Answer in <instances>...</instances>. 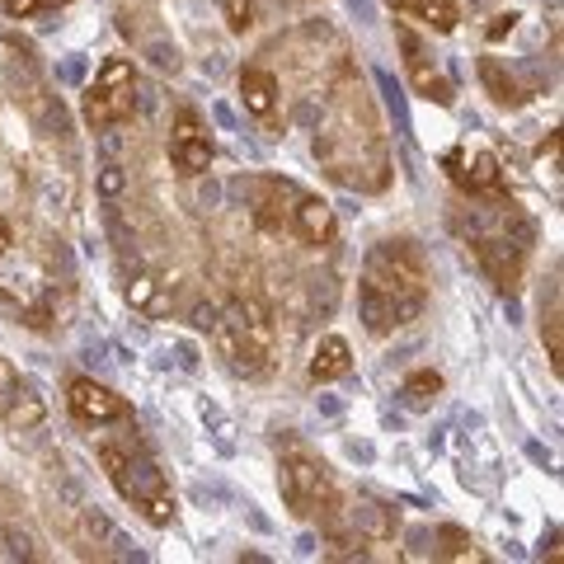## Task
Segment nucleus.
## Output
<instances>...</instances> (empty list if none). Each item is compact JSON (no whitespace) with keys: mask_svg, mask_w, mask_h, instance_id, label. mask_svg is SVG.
<instances>
[{"mask_svg":"<svg viewBox=\"0 0 564 564\" xmlns=\"http://www.w3.org/2000/svg\"><path fill=\"white\" fill-rule=\"evenodd\" d=\"M429 302V273H423V254L410 240H386L367 254V269L358 282V311L362 325L372 334H391L410 325Z\"/></svg>","mask_w":564,"mask_h":564,"instance_id":"nucleus-1","label":"nucleus"},{"mask_svg":"<svg viewBox=\"0 0 564 564\" xmlns=\"http://www.w3.org/2000/svg\"><path fill=\"white\" fill-rule=\"evenodd\" d=\"M99 462L109 470L113 489L128 499L132 508H141V518L155 522V527H170L174 522V494H170V480L161 462L147 452V443L132 433L122 437H104L99 443Z\"/></svg>","mask_w":564,"mask_h":564,"instance_id":"nucleus-2","label":"nucleus"},{"mask_svg":"<svg viewBox=\"0 0 564 564\" xmlns=\"http://www.w3.org/2000/svg\"><path fill=\"white\" fill-rule=\"evenodd\" d=\"M221 358L245 377H269L273 372V315L254 296H236L221 315H212Z\"/></svg>","mask_w":564,"mask_h":564,"instance_id":"nucleus-3","label":"nucleus"},{"mask_svg":"<svg viewBox=\"0 0 564 564\" xmlns=\"http://www.w3.org/2000/svg\"><path fill=\"white\" fill-rule=\"evenodd\" d=\"M282 499L296 518H315V522H334L339 518V485H334L329 466L321 456H311L306 447H288L282 452V470H278Z\"/></svg>","mask_w":564,"mask_h":564,"instance_id":"nucleus-4","label":"nucleus"},{"mask_svg":"<svg viewBox=\"0 0 564 564\" xmlns=\"http://www.w3.org/2000/svg\"><path fill=\"white\" fill-rule=\"evenodd\" d=\"M132 104H137V70H132V62L109 57L99 66L95 85L85 90V122H90V128H118L122 118H132Z\"/></svg>","mask_w":564,"mask_h":564,"instance_id":"nucleus-5","label":"nucleus"},{"mask_svg":"<svg viewBox=\"0 0 564 564\" xmlns=\"http://www.w3.org/2000/svg\"><path fill=\"white\" fill-rule=\"evenodd\" d=\"M447 174L452 184L466 193V198H503V170H499V155L485 151V147H456L447 155Z\"/></svg>","mask_w":564,"mask_h":564,"instance_id":"nucleus-6","label":"nucleus"},{"mask_svg":"<svg viewBox=\"0 0 564 564\" xmlns=\"http://www.w3.org/2000/svg\"><path fill=\"white\" fill-rule=\"evenodd\" d=\"M66 410L76 414L80 423H90V429H104V423H122V419H132V404L113 395L109 386H99L90 377H76L66 386Z\"/></svg>","mask_w":564,"mask_h":564,"instance_id":"nucleus-7","label":"nucleus"},{"mask_svg":"<svg viewBox=\"0 0 564 564\" xmlns=\"http://www.w3.org/2000/svg\"><path fill=\"white\" fill-rule=\"evenodd\" d=\"M212 155H217V147H212V137L198 122V113L180 109V113H174V132H170V161H174V170L203 174L212 165Z\"/></svg>","mask_w":564,"mask_h":564,"instance_id":"nucleus-8","label":"nucleus"},{"mask_svg":"<svg viewBox=\"0 0 564 564\" xmlns=\"http://www.w3.org/2000/svg\"><path fill=\"white\" fill-rule=\"evenodd\" d=\"M292 236L315 245V250L334 245V236H339V221H334L329 203L315 198V193H296V203H292Z\"/></svg>","mask_w":564,"mask_h":564,"instance_id":"nucleus-9","label":"nucleus"},{"mask_svg":"<svg viewBox=\"0 0 564 564\" xmlns=\"http://www.w3.org/2000/svg\"><path fill=\"white\" fill-rule=\"evenodd\" d=\"M391 6H395V14H404V20H414L433 33H452L462 24V6H456V0H391Z\"/></svg>","mask_w":564,"mask_h":564,"instance_id":"nucleus-10","label":"nucleus"},{"mask_svg":"<svg viewBox=\"0 0 564 564\" xmlns=\"http://www.w3.org/2000/svg\"><path fill=\"white\" fill-rule=\"evenodd\" d=\"M352 372V348H348V339H339V334H325L321 344H315V352H311V381H339V377H348Z\"/></svg>","mask_w":564,"mask_h":564,"instance_id":"nucleus-11","label":"nucleus"},{"mask_svg":"<svg viewBox=\"0 0 564 564\" xmlns=\"http://www.w3.org/2000/svg\"><path fill=\"white\" fill-rule=\"evenodd\" d=\"M240 99H245V113L254 118H273L278 113V80L269 76V70H240Z\"/></svg>","mask_w":564,"mask_h":564,"instance_id":"nucleus-12","label":"nucleus"},{"mask_svg":"<svg viewBox=\"0 0 564 564\" xmlns=\"http://www.w3.org/2000/svg\"><path fill=\"white\" fill-rule=\"evenodd\" d=\"M400 47H404V62H410V76H414V85H419V95H429V99H437V104H452L456 95H452V80H443L437 70H429L423 66V57H419V39L410 29L400 33Z\"/></svg>","mask_w":564,"mask_h":564,"instance_id":"nucleus-13","label":"nucleus"},{"mask_svg":"<svg viewBox=\"0 0 564 564\" xmlns=\"http://www.w3.org/2000/svg\"><path fill=\"white\" fill-rule=\"evenodd\" d=\"M400 395H404V404H410V410H433V400L443 395V377L433 372V367H419V372H410L404 377V386H400Z\"/></svg>","mask_w":564,"mask_h":564,"instance_id":"nucleus-14","label":"nucleus"},{"mask_svg":"<svg viewBox=\"0 0 564 564\" xmlns=\"http://www.w3.org/2000/svg\"><path fill=\"white\" fill-rule=\"evenodd\" d=\"M352 527H358V536H372V541L395 536V518H391V508H381V503H372V499H362L358 508H352Z\"/></svg>","mask_w":564,"mask_h":564,"instance_id":"nucleus-15","label":"nucleus"},{"mask_svg":"<svg viewBox=\"0 0 564 564\" xmlns=\"http://www.w3.org/2000/svg\"><path fill=\"white\" fill-rule=\"evenodd\" d=\"M480 80L489 85V95L499 99V104H522L518 80H513V76H503V66L494 62V57H485V62H480Z\"/></svg>","mask_w":564,"mask_h":564,"instance_id":"nucleus-16","label":"nucleus"},{"mask_svg":"<svg viewBox=\"0 0 564 564\" xmlns=\"http://www.w3.org/2000/svg\"><path fill=\"white\" fill-rule=\"evenodd\" d=\"M437 541H447V551H443L447 560H475V564L485 560V551L462 532V527H443V532H437Z\"/></svg>","mask_w":564,"mask_h":564,"instance_id":"nucleus-17","label":"nucleus"},{"mask_svg":"<svg viewBox=\"0 0 564 564\" xmlns=\"http://www.w3.org/2000/svg\"><path fill=\"white\" fill-rule=\"evenodd\" d=\"M221 14H226V29L245 33L254 24V0H221Z\"/></svg>","mask_w":564,"mask_h":564,"instance_id":"nucleus-18","label":"nucleus"},{"mask_svg":"<svg viewBox=\"0 0 564 564\" xmlns=\"http://www.w3.org/2000/svg\"><path fill=\"white\" fill-rule=\"evenodd\" d=\"M62 6H70V0H6V10L14 20H29V14H43V10H62Z\"/></svg>","mask_w":564,"mask_h":564,"instance_id":"nucleus-19","label":"nucleus"},{"mask_svg":"<svg viewBox=\"0 0 564 564\" xmlns=\"http://www.w3.org/2000/svg\"><path fill=\"white\" fill-rule=\"evenodd\" d=\"M545 334H551V367L560 372V306L545 315Z\"/></svg>","mask_w":564,"mask_h":564,"instance_id":"nucleus-20","label":"nucleus"},{"mask_svg":"<svg viewBox=\"0 0 564 564\" xmlns=\"http://www.w3.org/2000/svg\"><path fill=\"white\" fill-rule=\"evenodd\" d=\"M508 29H513V14H499V24H489V39H503Z\"/></svg>","mask_w":564,"mask_h":564,"instance_id":"nucleus-21","label":"nucleus"},{"mask_svg":"<svg viewBox=\"0 0 564 564\" xmlns=\"http://www.w3.org/2000/svg\"><path fill=\"white\" fill-rule=\"evenodd\" d=\"M10 245H14V236H10V226H6V221H0V254H6V250H10Z\"/></svg>","mask_w":564,"mask_h":564,"instance_id":"nucleus-22","label":"nucleus"}]
</instances>
